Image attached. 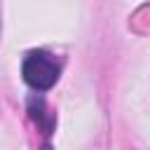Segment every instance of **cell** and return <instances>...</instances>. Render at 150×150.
Here are the masks:
<instances>
[{"label":"cell","instance_id":"obj_2","mask_svg":"<svg viewBox=\"0 0 150 150\" xmlns=\"http://www.w3.org/2000/svg\"><path fill=\"white\" fill-rule=\"evenodd\" d=\"M28 115H30V120L38 124V129H40L45 136H49V134L54 131V127H56V117H54L52 112H47L42 96L33 94V96L28 98Z\"/></svg>","mask_w":150,"mask_h":150},{"label":"cell","instance_id":"obj_3","mask_svg":"<svg viewBox=\"0 0 150 150\" xmlns=\"http://www.w3.org/2000/svg\"><path fill=\"white\" fill-rule=\"evenodd\" d=\"M40 150H52V145H49V143H45V145H42Z\"/></svg>","mask_w":150,"mask_h":150},{"label":"cell","instance_id":"obj_1","mask_svg":"<svg viewBox=\"0 0 150 150\" xmlns=\"http://www.w3.org/2000/svg\"><path fill=\"white\" fill-rule=\"evenodd\" d=\"M59 73H61V66L56 63V59L49 52H42V49L30 52L21 63V75H23L26 84L35 91L52 89L59 80Z\"/></svg>","mask_w":150,"mask_h":150}]
</instances>
